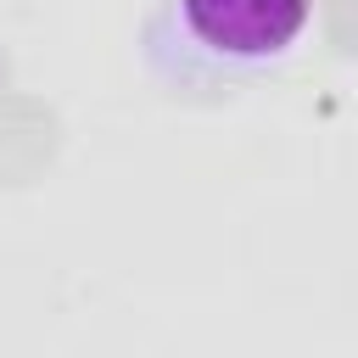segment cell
<instances>
[{
  "instance_id": "obj_1",
  "label": "cell",
  "mask_w": 358,
  "mask_h": 358,
  "mask_svg": "<svg viewBox=\"0 0 358 358\" xmlns=\"http://www.w3.org/2000/svg\"><path fill=\"white\" fill-rule=\"evenodd\" d=\"M308 17L313 0H162L140 45L168 90H235L280 67Z\"/></svg>"
}]
</instances>
